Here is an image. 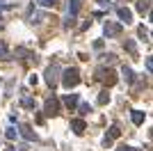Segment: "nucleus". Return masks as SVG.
Wrapping results in <instances>:
<instances>
[{"label":"nucleus","instance_id":"nucleus-1","mask_svg":"<svg viewBox=\"0 0 153 151\" xmlns=\"http://www.w3.org/2000/svg\"><path fill=\"white\" fill-rule=\"evenodd\" d=\"M78 82H80V73H78V69H64L62 71V85L66 89L76 87Z\"/></svg>","mask_w":153,"mask_h":151},{"label":"nucleus","instance_id":"nucleus-2","mask_svg":"<svg viewBox=\"0 0 153 151\" xmlns=\"http://www.w3.org/2000/svg\"><path fill=\"white\" fill-rule=\"evenodd\" d=\"M57 76H59V67L57 64H51V67L46 69V82H48L51 87H55V85H57Z\"/></svg>","mask_w":153,"mask_h":151},{"label":"nucleus","instance_id":"nucleus-3","mask_svg":"<svg viewBox=\"0 0 153 151\" xmlns=\"http://www.w3.org/2000/svg\"><path fill=\"white\" fill-rule=\"evenodd\" d=\"M117 34H121V23L108 21V23H105V37H117Z\"/></svg>","mask_w":153,"mask_h":151},{"label":"nucleus","instance_id":"nucleus-4","mask_svg":"<svg viewBox=\"0 0 153 151\" xmlns=\"http://www.w3.org/2000/svg\"><path fill=\"white\" fill-rule=\"evenodd\" d=\"M44 110H46V114H57L59 103L55 99H48V101H46V105H44Z\"/></svg>","mask_w":153,"mask_h":151},{"label":"nucleus","instance_id":"nucleus-5","mask_svg":"<svg viewBox=\"0 0 153 151\" xmlns=\"http://www.w3.org/2000/svg\"><path fill=\"white\" fill-rule=\"evenodd\" d=\"M117 14H119V19H121L123 23H130V21H133V12H130L128 7H119V9H117Z\"/></svg>","mask_w":153,"mask_h":151},{"label":"nucleus","instance_id":"nucleus-6","mask_svg":"<svg viewBox=\"0 0 153 151\" xmlns=\"http://www.w3.org/2000/svg\"><path fill=\"white\" fill-rule=\"evenodd\" d=\"M19 131H21V135H23L25 140H30V142H32V140H37V135H34V131H32L30 126L21 124V126H19Z\"/></svg>","mask_w":153,"mask_h":151},{"label":"nucleus","instance_id":"nucleus-7","mask_svg":"<svg viewBox=\"0 0 153 151\" xmlns=\"http://www.w3.org/2000/svg\"><path fill=\"white\" fill-rule=\"evenodd\" d=\"M71 131L76 133V135H82L85 133V121L82 119H73L71 121Z\"/></svg>","mask_w":153,"mask_h":151},{"label":"nucleus","instance_id":"nucleus-8","mask_svg":"<svg viewBox=\"0 0 153 151\" xmlns=\"http://www.w3.org/2000/svg\"><path fill=\"white\" fill-rule=\"evenodd\" d=\"M64 105L66 108H76L78 105V94H66L64 96Z\"/></svg>","mask_w":153,"mask_h":151},{"label":"nucleus","instance_id":"nucleus-9","mask_svg":"<svg viewBox=\"0 0 153 151\" xmlns=\"http://www.w3.org/2000/svg\"><path fill=\"white\" fill-rule=\"evenodd\" d=\"M133 124L135 126H142V124H144V112H142V110H133Z\"/></svg>","mask_w":153,"mask_h":151},{"label":"nucleus","instance_id":"nucleus-10","mask_svg":"<svg viewBox=\"0 0 153 151\" xmlns=\"http://www.w3.org/2000/svg\"><path fill=\"white\" fill-rule=\"evenodd\" d=\"M78 9H80V0H71V5H69L71 16H76V14H78Z\"/></svg>","mask_w":153,"mask_h":151},{"label":"nucleus","instance_id":"nucleus-11","mask_svg":"<svg viewBox=\"0 0 153 151\" xmlns=\"http://www.w3.org/2000/svg\"><path fill=\"white\" fill-rule=\"evenodd\" d=\"M119 135H121V131H119L117 126H112V128H110V133L105 135V138H108V140H112V138H119Z\"/></svg>","mask_w":153,"mask_h":151},{"label":"nucleus","instance_id":"nucleus-12","mask_svg":"<svg viewBox=\"0 0 153 151\" xmlns=\"http://www.w3.org/2000/svg\"><path fill=\"white\" fill-rule=\"evenodd\" d=\"M137 9H140L142 14L149 12V0H137Z\"/></svg>","mask_w":153,"mask_h":151},{"label":"nucleus","instance_id":"nucleus-13","mask_svg":"<svg viewBox=\"0 0 153 151\" xmlns=\"http://www.w3.org/2000/svg\"><path fill=\"white\" fill-rule=\"evenodd\" d=\"M123 78H126L128 82H133V80H135V76H133V71L128 69V67H123Z\"/></svg>","mask_w":153,"mask_h":151},{"label":"nucleus","instance_id":"nucleus-14","mask_svg":"<svg viewBox=\"0 0 153 151\" xmlns=\"http://www.w3.org/2000/svg\"><path fill=\"white\" fill-rule=\"evenodd\" d=\"M89 112H91V105H89V103H80V114L85 117V114H89Z\"/></svg>","mask_w":153,"mask_h":151},{"label":"nucleus","instance_id":"nucleus-15","mask_svg":"<svg viewBox=\"0 0 153 151\" xmlns=\"http://www.w3.org/2000/svg\"><path fill=\"white\" fill-rule=\"evenodd\" d=\"M108 101H110V94H108V92H101V94H98V103H101V105H105Z\"/></svg>","mask_w":153,"mask_h":151},{"label":"nucleus","instance_id":"nucleus-16","mask_svg":"<svg viewBox=\"0 0 153 151\" xmlns=\"http://www.w3.org/2000/svg\"><path fill=\"white\" fill-rule=\"evenodd\" d=\"M23 105H25V108H34V99L25 96V99H23Z\"/></svg>","mask_w":153,"mask_h":151},{"label":"nucleus","instance_id":"nucleus-17","mask_svg":"<svg viewBox=\"0 0 153 151\" xmlns=\"http://www.w3.org/2000/svg\"><path fill=\"white\" fill-rule=\"evenodd\" d=\"M16 135H19V131H14V128H7V138H9V140H14Z\"/></svg>","mask_w":153,"mask_h":151},{"label":"nucleus","instance_id":"nucleus-18","mask_svg":"<svg viewBox=\"0 0 153 151\" xmlns=\"http://www.w3.org/2000/svg\"><path fill=\"white\" fill-rule=\"evenodd\" d=\"M7 57V48H5V44H0V60H5Z\"/></svg>","mask_w":153,"mask_h":151},{"label":"nucleus","instance_id":"nucleus-19","mask_svg":"<svg viewBox=\"0 0 153 151\" xmlns=\"http://www.w3.org/2000/svg\"><path fill=\"white\" fill-rule=\"evenodd\" d=\"M126 48L130 50V53H135V44H133V41H126Z\"/></svg>","mask_w":153,"mask_h":151},{"label":"nucleus","instance_id":"nucleus-20","mask_svg":"<svg viewBox=\"0 0 153 151\" xmlns=\"http://www.w3.org/2000/svg\"><path fill=\"white\" fill-rule=\"evenodd\" d=\"M119 151H140V149H135V147H123V149H119Z\"/></svg>","mask_w":153,"mask_h":151},{"label":"nucleus","instance_id":"nucleus-21","mask_svg":"<svg viewBox=\"0 0 153 151\" xmlns=\"http://www.w3.org/2000/svg\"><path fill=\"white\" fill-rule=\"evenodd\" d=\"M98 5H103V7H105V5H110V0H98Z\"/></svg>","mask_w":153,"mask_h":151},{"label":"nucleus","instance_id":"nucleus-22","mask_svg":"<svg viewBox=\"0 0 153 151\" xmlns=\"http://www.w3.org/2000/svg\"><path fill=\"white\" fill-rule=\"evenodd\" d=\"M0 12H2V5H0Z\"/></svg>","mask_w":153,"mask_h":151},{"label":"nucleus","instance_id":"nucleus-23","mask_svg":"<svg viewBox=\"0 0 153 151\" xmlns=\"http://www.w3.org/2000/svg\"><path fill=\"white\" fill-rule=\"evenodd\" d=\"M7 151H12V149H7Z\"/></svg>","mask_w":153,"mask_h":151}]
</instances>
